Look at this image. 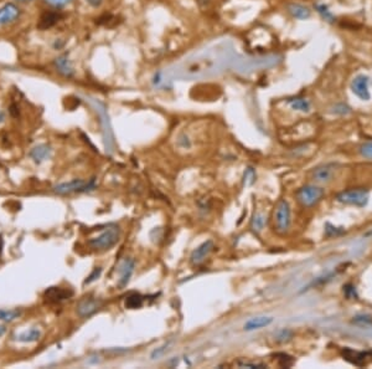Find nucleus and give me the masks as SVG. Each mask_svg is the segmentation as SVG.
I'll return each instance as SVG.
<instances>
[{
	"mask_svg": "<svg viewBox=\"0 0 372 369\" xmlns=\"http://www.w3.org/2000/svg\"><path fill=\"white\" fill-rule=\"evenodd\" d=\"M121 229L118 225H108L98 236L92 237L88 245L93 250H109L119 241Z\"/></svg>",
	"mask_w": 372,
	"mask_h": 369,
	"instance_id": "nucleus-1",
	"label": "nucleus"
},
{
	"mask_svg": "<svg viewBox=\"0 0 372 369\" xmlns=\"http://www.w3.org/2000/svg\"><path fill=\"white\" fill-rule=\"evenodd\" d=\"M290 207L285 199L278 201L275 210V229L278 234L288 233L290 228Z\"/></svg>",
	"mask_w": 372,
	"mask_h": 369,
	"instance_id": "nucleus-2",
	"label": "nucleus"
},
{
	"mask_svg": "<svg viewBox=\"0 0 372 369\" xmlns=\"http://www.w3.org/2000/svg\"><path fill=\"white\" fill-rule=\"evenodd\" d=\"M370 192L365 188H354L341 192L336 199L342 204L354 205V207H365L368 203Z\"/></svg>",
	"mask_w": 372,
	"mask_h": 369,
	"instance_id": "nucleus-3",
	"label": "nucleus"
},
{
	"mask_svg": "<svg viewBox=\"0 0 372 369\" xmlns=\"http://www.w3.org/2000/svg\"><path fill=\"white\" fill-rule=\"evenodd\" d=\"M96 188V180H82V179H73L71 181H66V183L57 184L53 188L57 194H71V193H86L89 190H93Z\"/></svg>",
	"mask_w": 372,
	"mask_h": 369,
	"instance_id": "nucleus-4",
	"label": "nucleus"
},
{
	"mask_svg": "<svg viewBox=\"0 0 372 369\" xmlns=\"http://www.w3.org/2000/svg\"><path fill=\"white\" fill-rule=\"evenodd\" d=\"M324 195L323 188L317 186H305L302 187L297 192V199L303 207L310 208L314 207L315 204H318L321 200Z\"/></svg>",
	"mask_w": 372,
	"mask_h": 369,
	"instance_id": "nucleus-5",
	"label": "nucleus"
},
{
	"mask_svg": "<svg viewBox=\"0 0 372 369\" xmlns=\"http://www.w3.org/2000/svg\"><path fill=\"white\" fill-rule=\"evenodd\" d=\"M370 85L371 80L368 76L357 75L351 82V90L356 95L360 100L368 101L371 98L370 94Z\"/></svg>",
	"mask_w": 372,
	"mask_h": 369,
	"instance_id": "nucleus-6",
	"label": "nucleus"
},
{
	"mask_svg": "<svg viewBox=\"0 0 372 369\" xmlns=\"http://www.w3.org/2000/svg\"><path fill=\"white\" fill-rule=\"evenodd\" d=\"M134 269H135V260L132 257L124 259L123 263L119 266V280H118V286L121 288H124L129 284L130 278L134 273Z\"/></svg>",
	"mask_w": 372,
	"mask_h": 369,
	"instance_id": "nucleus-7",
	"label": "nucleus"
},
{
	"mask_svg": "<svg viewBox=\"0 0 372 369\" xmlns=\"http://www.w3.org/2000/svg\"><path fill=\"white\" fill-rule=\"evenodd\" d=\"M215 249V244H213L212 240H206L199 245L198 248L192 251L191 256H190V261H191L192 265H200L206 260V257L211 254V251Z\"/></svg>",
	"mask_w": 372,
	"mask_h": 369,
	"instance_id": "nucleus-8",
	"label": "nucleus"
},
{
	"mask_svg": "<svg viewBox=\"0 0 372 369\" xmlns=\"http://www.w3.org/2000/svg\"><path fill=\"white\" fill-rule=\"evenodd\" d=\"M102 306V302L96 299H85L77 305V315L81 318L92 316Z\"/></svg>",
	"mask_w": 372,
	"mask_h": 369,
	"instance_id": "nucleus-9",
	"label": "nucleus"
},
{
	"mask_svg": "<svg viewBox=\"0 0 372 369\" xmlns=\"http://www.w3.org/2000/svg\"><path fill=\"white\" fill-rule=\"evenodd\" d=\"M73 292L71 290L61 287H50L45 291V299L50 302H61L64 300L70 299Z\"/></svg>",
	"mask_w": 372,
	"mask_h": 369,
	"instance_id": "nucleus-10",
	"label": "nucleus"
},
{
	"mask_svg": "<svg viewBox=\"0 0 372 369\" xmlns=\"http://www.w3.org/2000/svg\"><path fill=\"white\" fill-rule=\"evenodd\" d=\"M20 15L19 8L15 4H9L4 5L2 9H0V25H5V24L13 23L14 20H16Z\"/></svg>",
	"mask_w": 372,
	"mask_h": 369,
	"instance_id": "nucleus-11",
	"label": "nucleus"
},
{
	"mask_svg": "<svg viewBox=\"0 0 372 369\" xmlns=\"http://www.w3.org/2000/svg\"><path fill=\"white\" fill-rule=\"evenodd\" d=\"M60 19H61V15L56 13V11H45L43 15L40 16L37 28L41 29V30H46V29H50L53 25H56Z\"/></svg>",
	"mask_w": 372,
	"mask_h": 369,
	"instance_id": "nucleus-12",
	"label": "nucleus"
},
{
	"mask_svg": "<svg viewBox=\"0 0 372 369\" xmlns=\"http://www.w3.org/2000/svg\"><path fill=\"white\" fill-rule=\"evenodd\" d=\"M287 10L289 11V14L293 17L299 20H305L309 19L311 15L310 9L308 7H304L302 4H298V3H291V4L287 5Z\"/></svg>",
	"mask_w": 372,
	"mask_h": 369,
	"instance_id": "nucleus-13",
	"label": "nucleus"
},
{
	"mask_svg": "<svg viewBox=\"0 0 372 369\" xmlns=\"http://www.w3.org/2000/svg\"><path fill=\"white\" fill-rule=\"evenodd\" d=\"M342 356L346 361H349L353 364L357 365V367H361V365L366 364V356L367 354L364 352H357V350H353L350 348H345L342 350Z\"/></svg>",
	"mask_w": 372,
	"mask_h": 369,
	"instance_id": "nucleus-14",
	"label": "nucleus"
},
{
	"mask_svg": "<svg viewBox=\"0 0 372 369\" xmlns=\"http://www.w3.org/2000/svg\"><path fill=\"white\" fill-rule=\"evenodd\" d=\"M273 322L272 317H254L248 320L243 326V329L245 331H254V329H261L263 327L269 326L270 323Z\"/></svg>",
	"mask_w": 372,
	"mask_h": 369,
	"instance_id": "nucleus-15",
	"label": "nucleus"
},
{
	"mask_svg": "<svg viewBox=\"0 0 372 369\" xmlns=\"http://www.w3.org/2000/svg\"><path fill=\"white\" fill-rule=\"evenodd\" d=\"M50 156H51V150H50L49 145L46 144L37 145V147H35L34 150L31 151L32 159H34L36 163H41L45 159H49Z\"/></svg>",
	"mask_w": 372,
	"mask_h": 369,
	"instance_id": "nucleus-16",
	"label": "nucleus"
},
{
	"mask_svg": "<svg viewBox=\"0 0 372 369\" xmlns=\"http://www.w3.org/2000/svg\"><path fill=\"white\" fill-rule=\"evenodd\" d=\"M55 65H56V67H57L58 72H61L64 76L71 77L73 75V68H72V66H71L70 61H68L66 55H64V56H61V58L56 59Z\"/></svg>",
	"mask_w": 372,
	"mask_h": 369,
	"instance_id": "nucleus-17",
	"label": "nucleus"
},
{
	"mask_svg": "<svg viewBox=\"0 0 372 369\" xmlns=\"http://www.w3.org/2000/svg\"><path fill=\"white\" fill-rule=\"evenodd\" d=\"M41 337V332L37 328H30L29 331H24L17 335L15 339L24 343H30V342H36Z\"/></svg>",
	"mask_w": 372,
	"mask_h": 369,
	"instance_id": "nucleus-18",
	"label": "nucleus"
},
{
	"mask_svg": "<svg viewBox=\"0 0 372 369\" xmlns=\"http://www.w3.org/2000/svg\"><path fill=\"white\" fill-rule=\"evenodd\" d=\"M288 103H289L290 107L296 111L300 112H309L310 111V102L304 97H294L288 100Z\"/></svg>",
	"mask_w": 372,
	"mask_h": 369,
	"instance_id": "nucleus-19",
	"label": "nucleus"
},
{
	"mask_svg": "<svg viewBox=\"0 0 372 369\" xmlns=\"http://www.w3.org/2000/svg\"><path fill=\"white\" fill-rule=\"evenodd\" d=\"M312 177L317 181H329L332 177V169L330 165H323L319 167L314 171Z\"/></svg>",
	"mask_w": 372,
	"mask_h": 369,
	"instance_id": "nucleus-20",
	"label": "nucleus"
},
{
	"mask_svg": "<svg viewBox=\"0 0 372 369\" xmlns=\"http://www.w3.org/2000/svg\"><path fill=\"white\" fill-rule=\"evenodd\" d=\"M144 305V297L141 293L133 292L127 297L126 300V307L129 309H136L141 308Z\"/></svg>",
	"mask_w": 372,
	"mask_h": 369,
	"instance_id": "nucleus-21",
	"label": "nucleus"
},
{
	"mask_svg": "<svg viewBox=\"0 0 372 369\" xmlns=\"http://www.w3.org/2000/svg\"><path fill=\"white\" fill-rule=\"evenodd\" d=\"M315 9L319 13V15L323 17L324 20L327 23H335V15L331 13V10H329L327 5L323 4V3H317L315 4Z\"/></svg>",
	"mask_w": 372,
	"mask_h": 369,
	"instance_id": "nucleus-22",
	"label": "nucleus"
},
{
	"mask_svg": "<svg viewBox=\"0 0 372 369\" xmlns=\"http://www.w3.org/2000/svg\"><path fill=\"white\" fill-rule=\"evenodd\" d=\"M20 316V312L16 309H0V321H7V322H11V321L16 320Z\"/></svg>",
	"mask_w": 372,
	"mask_h": 369,
	"instance_id": "nucleus-23",
	"label": "nucleus"
},
{
	"mask_svg": "<svg viewBox=\"0 0 372 369\" xmlns=\"http://www.w3.org/2000/svg\"><path fill=\"white\" fill-rule=\"evenodd\" d=\"M264 225H266V218H264L262 214H256L254 216H253L252 219V223H251V226L252 229L254 231H261L262 229L264 228Z\"/></svg>",
	"mask_w": 372,
	"mask_h": 369,
	"instance_id": "nucleus-24",
	"label": "nucleus"
},
{
	"mask_svg": "<svg viewBox=\"0 0 372 369\" xmlns=\"http://www.w3.org/2000/svg\"><path fill=\"white\" fill-rule=\"evenodd\" d=\"M276 357H277V361H278V364L281 365V367L289 368V367H291V365H293L294 359L291 358L290 356H288V354L278 353V354H276Z\"/></svg>",
	"mask_w": 372,
	"mask_h": 369,
	"instance_id": "nucleus-25",
	"label": "nucleus"
},
{
	"mask_svg": "<svg viewBox=\"0 0 372 369\" xmlns=\"http://www.w3.org/2000/svg\"><path fill=\"white\" fill-rule=\"evenodd\" d=\"M115 20H117V17H115L114 15H111V14H104V15L98 17L97 23L100 24V25H104V26H108V28H111V26H114L118 24Z\"/></svg>",
	"mask_w": 372,
	"mask_h": 369,
	"instance_id": "nucleus-26",
	"label": "nucleus"
},
{
	"mask_svg": "<svg viewBox=\"0 0 372 369\" xmlns=\"http://www.w3.org/2000/svg\"><path fill=\"white\" fill-rule=\"evenodd\" d=\"M256 181V171L253 168H247L245 171V174H243V184L245 186H252Z\"/></svg>",
	"mask_w": 372,
	"mask_h": 369,
	"instance_id": "nucleus-27",
	"label": "nucleus"
},
{
	"mask_svg": "<svg viewBox=\"0 0 372 369\" xmlns=\"http://www.w3.org/2000/svg\"><path fill=\"white\" fill-rule=\"evenodd\" d=\"M360 152H361V154L365 158L372 159V141L366 142L365 144H362L361 148H360Z\"/></svg>",
	"mask_w": 372,
	"mask_h": 369,
	"instance_id": "nucleus-28",
	"label": "nucleus"
},
{
	"mask_svg": "<svg viewBox=\"0 0 372 369\" xmlns=\"http://www.w3.org/2000/svg\"><path fill=\"white\" fill-rule=\"evenodd\" d=\"M238 367L241 368H267V364L263 363H253V362H238Z\"/></svg>",
	"mask_w": 372,
	"mask_h": 369,
	"instance_id": "nucleus-29",
	"label": "nucleus"
},
{
	"mask_svg": "<svg viewBox=\"0 0 372 369\" xmlns=\"http://www.w3.org/2000/svg\"><path fill=\"white\" fill-rule=\"evenodd\" d=\"M101 273H102V269H101V267H97V269H94L93 272H92L91 275H89L87 278V280L85 281V284H91V282L96 281V280L101 276Z\"/></svg>",
	"mask_w": 372,
	"mask_h": 369,
	"instance_id": "nucleus-30",
	"label": "nucleus"
},
{
	"mask_svg": "<svg viewBox=\"0 0 372 369\" xmlns=\"http://www.w3.org/2000/svg\"><path fill=\"white\" fill-rule=\"evenodd\" d=\"M344 293L347 299H354V297H356L355 287L353 285H346V286H344Z\"/></svg>",
	"mask_w": 372,
	"mask_h": 369,
	"instance_id": "nucleus-31",
	"label": "nucleus"
},
{
	"mask_svg": "<svg viewBox=\"0 0 372 369\" xmlns=\"http://www.w3.org/2000/svg\"><path fill=\"white\" fill-rule=\"evenodd\" d=\"M168 347H169V343L164 344V346H163V347H160V348H156V349L154 350L153 353H151V359L159 358V357L162 356V354H163L164 352H165L166 349H168Z\"/></svg>",
	"mask_w": 372,
	"mask_h": 369,
	"instance_id": "nucleus-32",
	"label": "nucleus"
},
{
	"mask_svg": "<svg viewBox=\"0 0 372 369\" xmlns=\"http://www.w3.org/2000/svg\"><path fill=\"white\" fill-rule=\"evenodd\" d=\"M290 336H291L290 331H288V329H283V331L278 333V338H277V341H281V342L288 341V339L290 338Z\"/></svg>",
	"mask_w": 372,
	"mask_h": 369,
	"instance_id": "nucleus-33",
	"label": "nucleus"
},
{
	"mask_svg": "<svg viewBox=\"0 0 372 369\" xmlns=\"http://www.w3.org/2000/svg\"><path fill=\"white\" fill-rule=\"evenodd\" d=\"M46 2L49 3V4L53 5V7L61 8V7H65V5H67L71 0H46Z\"/></svg>",
	"mask_w": 372,
	"mask_h": 369,
	"instance_id": "nucleus-34",
	"label": "nucleus"
},
{
	"mask_svg": "<svg viewBox=\"0 0 372 369\" xmlns=\"http://www.w3.org/2000/svg\"><path fill=\"white\" fill-rule=\"evenodd\" d=\"M334 112L335 113H341V115H345V113L350 112V108L347 106H345V105H338V106H335Z\"/></svg>",
	"mask_w": 372,
	"mask_h": 369,
	"instance_id": "nucleus-35",
	"label": "nucleus"
},
{
	"mask_svg": "<svg viewBox=\"0 0 372 369\" xmlns=\"http://www.w3.org/2000/svg\"><path fill=\"white\" fill-rule=\"evenodd\" d=\"M354 322L362 323V324L365 323L366 324V323H371L372 320H371V317H368V316H357L355 318V321H354Z\"/></svg>",
	"mask_w": 372,
	"mask_h": 369,
	"instance_id": "nucleus-36",
	"label": "nucleus"
},
{
	"mask_svg": "<svg viewBox=\"0 0 372 369\" xmlns=\"http://www.w3.org/2000/svg\"><path fill=\"white\" fill-rule=\"evenodd\" d=\"M87 3L89 5H92V7L98 8V7H101V5H102L103 0H87Z\"/></svg>",
	"mask_w": 372,
	"mask_h": 369,
	"instance_id": "nucleus-37",
	"label": "nucleus"
},
{
	"mask_svg": "<svg viewBox=\"0 0 372 369\" xmlns=\"http://www.w3.org/2000/svg\"><path fill=\"white\" fill-rule=\"evenodd\" d=\"M198 3L200 4V7H207L210 4V0H198Z\"/></svg>",
	"mask_w": 372,
	"mask_h": 369,
	"instance_id": "nucleus-38",
	"label": "nucleus"
},
{
	"mask_svg": "<svg viewBox=\"0 0 372 369\" xmlns=\"http://www.w3.org/2000/svg\"><path fill=\"white\" fill-rule=\"evenodd\" d=\"M3 246H4V241H3L2 235H0V255H2V252H3Z\"/></svg>",
	"mask_w": 372,
	"mask_h": 369,
	"instance_id": "nucleus-39",
	"label": "nucleus"
},
{
	"mask_svg": "<svg viewBox=\"0 0 372 369\" xmlns=\"http://www.w3.org/2000/svg\"><path fill=\"white\" fill-rule=\"evenodd\" d=\"M4 333H5V328H4V326H0V337H2V336L4 335Z\"/></svg>",
	"mask_w": 372,
	"mask_h": 369,
	"instance_id": "nucleus-40",
	"label": "nucleus"
},
{
	"mask_svg": "<svg viewBox=\"0 0 372 369\" xmlns=\"http://www.w3.org/2000/svg\"><path fill=\"white\" fill-rule=\"evenodd\" d=\"M3 118H4V117H3V115H2V113H0V122L3 121Z\"/></svg>",
	"mask_w": 372,
	"mask_h": 369,
	"instance_id": "nucleus-41",
	"label": "nucleus"
},
{
	"mask_svg": "<svg viewBox=\"0 0 372 369\" xmlns=\"http://www.w3.org/2000/svg\"><path fill=\"white\" fill-rule=\"evenodd\" d=\"M19 2H22V3H26V2H30V0H19Z\"/></svg>",
	"mask_w": 372,
	"mask_h": 369,
	"instance_id": "nucleus-42",
	"label": "nucleus"
}]
</instances>
